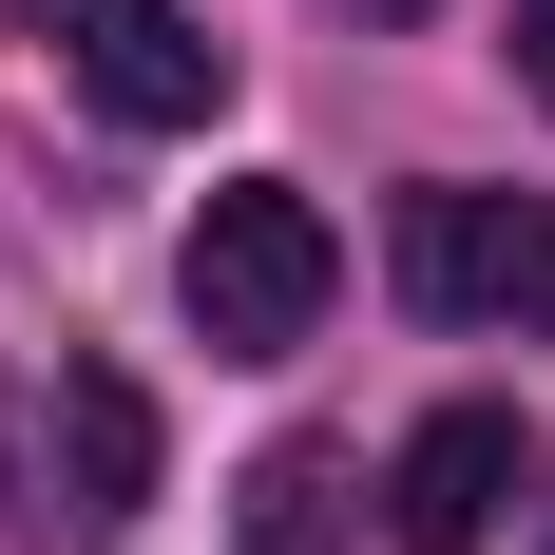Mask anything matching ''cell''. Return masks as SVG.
Listing matches in <instances>:
<instances>
[{"label":"cell","instance_id":"6da1fadb","mask_svg":"<svg viewBox=\"0 0 555 555\" xmlns=\"http://www.w3.org/2000/svg\"><path fill=\"white\" fill-rule=\"evenodd\" d=\"M172 287H192V345L269 364V345H307V326H326V287H345V230H326V192L249 172V192H211V211H192Z\"/></svg>","mask_w":555,"mask_h":555},{"label":"cell","instance_id":"52a82bcc","mask_svg":"<svg viewBox=\"0 0 555 555\" xmlns=\"http://www.w3.org/2000/svg\"><path fill=\"white\" fill-rule=\"evenodd\" d=\"M517 77H537V96H555V0H517Z\"/></svg>","mask_w":555,"mask_h":555},{"label":"cell","instance_id":"ba28073f","mask_svg":"<svg viewBox=\"0 0 555 555\" xmlns=\"http://www.w3.org/2000/svg\"><path fill=\"white\" fill-rule=\"evenodd\" d=\"M0 460H20V384H0Z\"/></svg>","mask_w":555,"mask_h":555},{"label":"cell","instance_id":"3957f363","mask_svg":"<svg viewBox=\"0 0 555 555\" xmlns=\"http://www.w3.org/2000/svg\"><path fill=\"white\" fill-rule=\"evenodd\" d=\"M499 517H517V402H441V422L384 460V537L402 555H479Z\"/></svg>","mask_w":555,"mask_h":555},{"label":"cell","instance_id":"277c9868","mask_svg":"<svg viewBox=\"0 0 555 555\" xmlns=\"http://www.w3.org/2000/svg\"><path fill=\"white\" fill-rule=\"evenodd\" d=\"M77 77H96L115 134H192V115L230 96V39H211V20H172V0H115L96 39H77Z\"/></svg>","mask_w":555,"mask_h":555},{"label":"cell","instance_id":"8992f818","mask_svg":"<svg viewBox=\"0 0 555 555\" xmlns=\"http://www.w3.org/2000/svg\"><path fill=\"white\" fill-rule=\"evenodd\" d=\"M20 20H39V39H57V57H77V39H96V20H115V0H20Z\"/></svg>","mask_w":555,"mask_h":555},{"label":"cell","instance_id":"7a4b0ae2","mask_svg":"<svg viewBox=\"0 0 555 555\" xmlns=\"http://www.w3.org/2000/svg\"><path fill=\"white\" fill-rule=\"evenodd\" d=\"M402 307L555 345V211L537 192H402Z\"/></svg>","mask_w":555,"mask_h":555},{"label":"cell","instance_id":"5b68a950","mask_svg":"<svg viewBox=\"0 0 555 555\" xmlns=\"http://www.w3.org/2000/svg\"><path fill=\"white\" fill-rule=\"evenodd\" d=\"M134 499H154V402H134V364H57V517L115 537Z\"/></svg>","mask_w":555,"mask_h":555},{"label":"cell","instance_id":"9c48e42d","mask_svg":"<svg viewBox=\"0 0 555 555\" xmlns=\"http://www.w3.org/2000/svg\"><path fill=\"white\" fill-rule=\"evenodd\" d=\"M364 20H422V0H364Z\"/></svg>","mask_w":555,"mask_h":555}]
</instances>
